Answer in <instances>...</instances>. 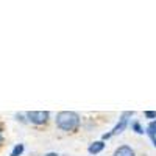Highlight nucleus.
I'll use <instances>...</instances> for the list:
<instances>
[{
  "label": "nucleus",
  "instance_id": "3",
  "mask_svg": "<svg viewBox=\"0 0 156 156\" xmlns=\"http://www.w3.org/2000/svg\"><path fill=\"white\" fill-rule=\"evenodd\" d=\"M27 120L34 126H45L51 120V114L48 111H27Z\"/></svg>",
  "mask_w": 156,
  "mask_h": 156
},
{
  "label": "nucleus",
  "instance_id": "9",
  "mask_svg": "<svg viewBox=\"0 0 156 156\" xmlns=\"http://www.w3.org/2000/svg\"><path fill=\"white\" fill-rule=\"evenodd\" d=\"M144 119H147L148 122L154 120V119H156V111H153V109H147V111H144Z\"/></svg>",
  "mask_w": 156,
  "mask_h": 156
},
{
  "label": "nucleus",
  "instance_id": "7",
  "mask_svg": "<svg viewBox=\"0 0 156 156\" xmlns=\"http://www.w3.org/2000/svg\"><path fill=\"white\" fill-rule=\"evenodd\" d=\"M23 151H25V145H23V144H16L14 147L11 148L9 156H22Z\"/></svg>",
  "mask_w": 156,
  "mask_h": 156
},
{
  "label": "nucleus",
  "instance_id": "1",
  "mask_svg": "<svg viewBox=\"0 0 156 156\" xmlns=\"http://www.w3.org/2000/svg\"><path fill=\"white\" fill-rule=\"evenodd\" d=\"M55 126L59 129L61 133H66V134H75L80 131V128L83 125V119L81 115L78 114L76 111H58L55 115Z\"/></svg>",
  "mask_w": 156,
  "mask_h": 156
},
{
  "label": "nucleus",
  "instance_id": "12",
  "mask_svg": "<svg viewBox=\"0 0 156 156\" xmlns=\"http://www.w3.org/2000/svg\"><path fill=\"white\" fill-rule=\"evenodd\" d=\"M100 139H101L103 142H106V140H109V139H112V134H111V131H106V133H103Z\"/></svg>",
  "mask_w": 156,
  "mask_h": 156
},
{
  "label": "nucleus",
  "instance_id": "10",
  "mask_svg": "<svg viewBox=\"0 0 156 156\" xmlns=\"http://www.w3.org/2000/svg\"><path fill=\"white\" fill-rule=\"evenodd\" d=\"M14 117H16V120H17V122H20V123H23V125H25V123H28V120H27V114H25V112H17Z\"/></svg>",
  "mask_w": 156,
  "mask_h": 156
},
{
  "label": "nucleus",
  "instance_id": "13",
  "mask_svg": "<svg viewBox=\"0 0 156 156\" xmlns=\"http://www.w3.org/2000/svg\"><path fill=\"white\" fill-rule=\"evenodd\" d=\"M42 156H59V153H56V151H48V153H44Z\"/></svg>",
  "mask_w": 156,
  "mask_h": 156
},
{
  "label": "nucleus",
  "instance_id": "11",
  "mask_svg": "<svg viewBox=\"0 0 156 156\" xmlns=\"http://www.w3.org/2000/svg\"><path fill=\"white\" fill-rule=\"evenodd\" d=\"M145 136H147V137L150 139V142H151V145H153V147L156 148V136H154V134H151V133H145Z\"/></svg>",
  "mask_w": 156,
  "mask_h": 156
},
{
  "label": "nucleus",
  "instance_id": "4",
  "mask_svg": "<svg viewBox=\"0 0 156 156\" xmlns=\"http://www.w3.org/2000/svg\"><path fill=\"white\" fill-rule=\"evenodd\" d=\"M105 148H106V142H103L101 139H97V140H92L87 145V153L90 156H98L105 151Z\"/></svg>",
  "mask_w": 156,
  "mask_h": 156
},
{
  "label": "nucleus",
  "instance_id": "8",
  "mask_svg": "<svg viewBox=\"0 0 156 156\" xmlns=\"http://www.w3.org/2000/svg\"><path fill=\"white\" fill-rule=\"evenodd\" d=\"M145 133H151V134L156 136V119L147 123V126H145Z\"/></svg>",
  "mask_w": 156,
  "mask_h": 156
},
{
  "label": "nucleus",
  "instance_id": "14",
  "mask_svg": "<svg viewBox=\"0 0 156 156\" xmlns=\"http://www.w3.org/2000/svg\"><path fill=\"white\" fill-rule=\"evenodd\" d=\"M3 145V129H2V126H0V147Z\"/></svg>",
  "mask_w": 156,
  "mask_h": 156
},
{
  "label": "nucleus",
  "instance_id": "6",
  "mask_svg": "<svg viewBox=\"0 0 156 156\" xmlns=\"http://www.w3.org/2000/svg\"><path fill=\"white\" fill-rule=\"evenodd\" d=\"M129 128H131V131L142 136V134H145V126L142 125V122L139 119H131V122H129Z\"/></svg>",
  "mask_w": 156,
  "mask_h": 156
},
{
  "label": "nucleus",
  "instance_id": "2",
  "mask_svg": "<svg viewBox=\"0 0 156 156\" xmlns=\"http://www.w3.org/2000/svg\"><path fill=\"white\" fill-rule=\"evenodd\" d=\"M133 115H134V111H123L119 115V119H117L115 125L109 129L112 137L114 136H120L123 131H126V128H129V122H131V117Z\"/></svg>",
  "mask_w": 156,
  "mask_h": 156
},
{
  "label": "nucleus",
  "instance_id": "5",
  "mask_svg": "<svg viewBox=\"0 0 156 156\" xmlns=\"http://www.w3.org/2000/svg\"><path fill=\"white\" fill-rule=\"evenodd\" d=\"M111 156H137L136 154V150L131 147V145H128V144H122L119 147H115L112 154Z\"/></svg>",
  "mask_w": 156,
  "mask_h": 156
}]
</instances>
